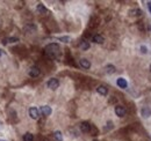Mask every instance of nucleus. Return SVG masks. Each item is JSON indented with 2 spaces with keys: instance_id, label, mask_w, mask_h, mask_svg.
<instances>
[{
  "instance_id": "nucleus-21",
  "label": "nucleus",
  "mask_w": 151,
  "mask_h": 141,
  "mask_svg": "<svg viewBox=\"0 0 151 141\" xmlns=\"http://www.w3.org/2000/svg\"><path fill=\"white\" fill-rule=\"evenodd\" d=\"M141 52H142V53H147V52H148V49H147L144 45H142V46H141Z\"/></svg>"
},
{
  "instance_id": "nucleus-14",
  "label": "nucleus",
  "mask_w": 151,
  "mask_h": 141,
  "mask_svg": "<svg viewBox=\"0 0 151 141\" xmlns=\"http://www.w3.org/2000/svg\"><path fill=\"white\" fill-rule=\"evenodd\" d=\"M80 49L84 50V51L89 50V49H90V43H89L87 40H82V42H80Z\"/></svg>"
},
{
  "instance_id": "nucleus-22",
  "label": "nucleus",
  "mask_w": 151,
  "mask_h": 141,
  "mask_svg": "<svg viewBox=\"0 0 151 141\" xmlns=\"http://www.w3.org/2000/svg\"><path fill=\"white\" fill-rule=\"evenodd\" d=\"M147 5H148V9H149V12L151 13V1H148V3H147Z\"/></svg>"
},
{
  "instance_id": "nucleus-4",
  "label": "nucleus",
  "mask_w": 151,
  "mask_h": 141,
  "mask_svg": "<svg viewBox=\"0 0 151 141\" xmlns=\"http://www.w3.org/2000/svg\"><path fill=\"white\" fill-rule=\"evenodd\" d=\"M40 111H41V113H42L43 116H50V114H51V112H52L51 107H50L49 105H43V106H41Z\"/></svg>"
},
{
  "instance_id": "nucleus-13",
  "label": "nucleus",
  "mask_w": 151,
  "mask_h": 141,
  "mask_svg": "<svg viewBox=\"0 0 151 141\" xmlns=\"http://www.w3.org/2000/svg\"><path fill=\"white\" fill-rule=\"evenodd\" d=\"M36 9H37V12H38V13H41V14H45V13H48V9L45 8V6H44L43 3H38V5H37V7H36Z\"/></svg>"
},
{
  "instance_id": "nucleus-16",
  "label": "nucleus",
  "mask_w": 151,
  "mask_h": 141,
  "mask_svg": "<svg viewBox=\"0 0 151 141\" xmlns=\"http://www.w3.org/2000/svg\"><path fill=\"white\" fill-rule=\"evenodd\" d=\"M54 138H55L56 141H63V134L60 133V131H56V132L54 133Z\"/></svg>"
},
{
  "instance_id": "nucleus-6",
  "label": "nucleus",
  "mask_w": 151,
  "mask_h": 141,
  "mask_svg": "<svg viewBox=\"0 0 151 141\" xmlns=\"http://www.w3.org/2000/svg\"><path fill=\"white\" fill-rule=\"evenodd\" d=\"M28 74H29V76H31V77H37L40 75V68L36 67V66H33V67H30Z\"/></svg>"
},
{
  "instance_id": "nucleus-7",
  "label": "nucleus",
  "mask_w": 151,
  "mask_h": 141,
  "mask_svg": "<svg viewBox=\"0 0 151 141\" xmlns=\"http://www.w3.org/2000/svg\"><path fill=\"white\" fill-rule=\"evenodd\" d=\"M29 116L30 118H33V119H37L38 118V116H40V111L36 109V107H30L29 109Z\"/></svg>"
},
{
  "instance_id": "nucleus-23",
  "label": "nucleus",
  "mask_w": 151,
  "mask_h": 141,
  "mask_svg": "<svg viewBox=\"0 0 151 141\" xmlns=\"http://www.w3.org/2000/svg\"><path fill=\"white\" fill-rule=\"evenodd\" d=\"M0 141H6V140H4V139H0Z\"/></svg>"
},
{
  "instance_id": "nucleus-26",
  "label": "nucleus",
  "mask_w": 151,
  "mask_h": 141,
  "mask_svg": "<svg viewBox=\"0 0 151 141\" xmlns=\"http://www.w3.org/2000/svg\"><path fill=\"white\" fill-rule=\"evenodd\" d=\"M150 70H151V65H150Z\"/></svg>"
},
{
  "instance_id": "nucleus-15",
  "label": "nucleus",
  "mask_w": 151,
  "mask_h": 141,
  "mask_svg": "<svg viewBox=\"0 0 151 141\" xmlns=\"http://www.w3.org/2000/svg\"><path fill=\"white\" fill-rule=\"evenodd\" d=\"M130 15L131 16H141L142 15V10L141 9H131L130 10Z\"/></svg>"
},
{
  "instance_id": "nucleus-9",
  "label": "nucleus",
  "mask_w": 151,
  "mask_h": 141,
  "mask_svg": "<svg viewBox=\"0 0 151 141\" xmlns=\"http://www.w3.org/2000/svg\"><path fill=\"white\" fill-rule=\"evenodd\" d=\"M116 84L122 88V89H125L127 87H128V82L125 81V79H123V77H119L118 80H116Z\"/></svg>"
},
{
  "instance_id": "nucleus-12",
  "label": "nucleus",
  "mask_w": 151,
  "mask_h": 141,
  "mask_svg": "<svg viewBox=\"0 0 151 141\" xmlns=\"http://www.w3.org/2000/svg\"><path fill=\"white\" fill-rule=\"evenodd\" d=\"M96 91H98V94H100V95H102V96H106L107 93H108V89H107L105 86H99V87L96 88Z\"/></svg>"
},
{
  "instance_id": "nucleus-17",
  "label": "nucleus",
  "mask_w": 151,
  "mask_h": 141,
  "mask_svg": "<svg viewBox=\"0 0 151 141\" xmlns=\"http://www.w3.org/2000/svg\"><path fill=\"white\" fill-rule=\"evenodd\" d=\"M115 72V66H113V65H107L106 66V73L107 74H113Z\"/></svg>"
},
{
  "instance_id": "nucleus-3",
  "label": "nucleus",
  "mask_w": 151,
  "mask_h": 141,
  "mask_svg": "<svg viewBox=\"0 0 151 141\" xmlns=\"http://www.w3.org/2000/svg\"><path fill=\"white\" fill-rule=\"evenodd\" d=\"M91 128H92V125H91L90 123H87V121H83V123L80 124V130H82V132H84V133L91 132Z\"/></svg>"
},
{
  "instance_id": "nucleus-2",
  "label": "nucleus",
  "mask_w": 151,
  "mask_h": 141,
  "mask_svg": "<svg viewBox=\"0 0 151 141\" xmlns=\"http://www.w3.org/2000/svg\"><path fill=\"white\" fill-rule=\"evenodd\" d=\"M47 86H48V88H49V89H51V90H56V89L60 87V81H58L57 79L52 77V79H50V80L48 81Z\"/></svg>"
},
{
  "instance_id": "nucleus-8",
  "label": "nucleus",
  "mask_w": 151,
  "mask_h": 141,
  "mask_svg": "<svg viewBox=\"0 0 151 141\" xmlns=\"http://www.w3.org/2000/svg\"><path fill=\"white\" fill-rule=\"evenodd\" d=\"M141 114H142V117L143 118H149L151 116V109L149 106H144V107H142V110H141Z\"/></svg>"
},
{
  "instance_id": "nucleus-25",
  "label": "nucleus",
  "mask_w": 151,
  "mask_h": 141,
  "mask_svg": "<svg viewBox=\"0 0 151 141\" xmlns=\"http://www.w3.org/2000/svg\"><path fill=\"white\" fill-rule=\"evenodd\" d=\"M0 56H1V51H0Z\"/></svg>"
},
{
  "instance_id": "nucleus-1",
  "label": "nucleus",
  "mask_w": 151,
  "mask_h": 141,
  "mask_svg": "<svg viewBox=\"0 0 151 141\" xmlns=\"http://www.w3.org/2000/svg\"><path fill=\"white\" fill-rule=\"evenodd\" d=\"M44 51H45V53H47L51 59H57L60 54V45L56 44V43H50V44H48V45L45 46Z\"/></svg>"
},
{
  "instance_id": "nucleus-20",
  "label": "nucleus",
  "mask_w": 151,
  "mask_h": 141,
  "mask_svg": "<svg viewBox=\"0 0 151 141\" xmlns=\"http://www.w3.org/2000/svg\"><path fill=\"white\" fill-rule=\"evenodd\" d=\"M18 40H19V38H16V37L7 38V43H15V42H18Z\"/></svg>"
},
{
  "instance_id": "nucleus-19",
  "label": "nucleus",
  "mask_w": 151,
  "mask_h": 141,
  "mask_svg": "<svg viewBox=\"0 0 151 141\" xmlns=\"http://www.w3.org/2000/svg\"><path fill=\"white\" fill-rule=\"evenodd\" d=\"M70 37H67V36H64V37H60V40H62V42H64V43H69L70 42Z\"/></svg>"
},
{
  "instance_id": "nucleus-11",
  "label": "nucleus",
  "mask_w": 151,
  "mask_h": 141,
  "mask_svg": "<svg viewBox=\"0 0 151 141\" xmlns=\"http://www.w3.org/2000/svg\"><path fill=\"white\" fill-rule=\"evenodd\" d=\"M92 40H93L94 43H96V44H102V43L105 42V38H104V36H101V35H94L93 38H92Z\"/></svg>"
},
{
  "instance_id": "nucleus-10",
  "label": "nucleus",
  "mask_w": 151,
  "mask_h": 141,
  "mask_svg": "<svg viewBox=\"0 0 151 141\" xmlns=\"http://www.w3.org/2000/svg\"><path fill=\"white\" fill-rule=\"evenodd\" d=\"M79 64H80V66H82L83 68H85V70H89L91 67L90 60H87V59H85V58L80 59V60H79Z\"/></svg>"
},
{
  "instance_id": "nucleus-5",
  "label": "nucleus",
  "mask_w": 151,
  "mask_h": 141,
  "mask_svg": "<svg viewBox=\"0 0 151 141\" xmlns=\"http://www.w3.org/2000/svg\"><path fill=\"white\" fill-rule=\"evenodd\" d=\"M115 113H116L118 117H121V118H122V117L125 116V109L121 105H116L115 106Z\"/></svg>"
},
{
  "instance_id": "nucleus-18",
  "label": "nucleus",
  "mask_w": 151,
  "mask_h": 141,
  "mask_svg": "<svg viewBox=\"0 0 151 141\" xmlns=\"http://www.w3.org/2000/svg\"><path fill=\"white\" fill-rule=\"evenodd\" d=\"M23 141H34V135L31 133H26L23 135Z\"/></svg>"
},
{
  "instance_id": "nucleus-24",
  "label": "nucleus",
  "mask_w": 151,
  "mask_h": 141,
  "mask_svg": "<svg viewBox=\"0 0 151 141\" xmlns=\"http://www.w3.org/2000/svg\"><path fill=\"white\" fill-rule=\"evenodd\" d=\"M44 141H49V140H48V139H44Z\"/></svg>"
}]
</instances>
